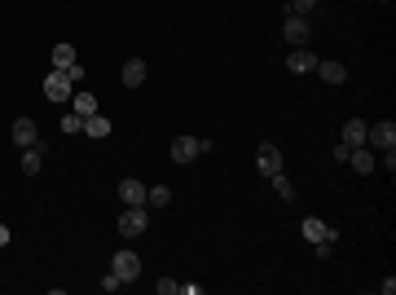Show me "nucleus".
<instances>
[{
	"label": "nucleus",
	"mask_w": 396,
	"mask_h": 295,
	"mask_svg": "<svg viewBox=\"0 0 396 295\" xmlns=\"http://www.w3.org/2000/svg\"><path fill=\"white\" fill-rule=\"evenodd\" d=\"M366 145L370 150H396V124L392 119H383V124H366Z\"/></svg>",
	"instance_id": "obj_1"
},
{
	"label": "nucleus",
	"mask_w": 396,
	"mask_h": 295,
	"mask_svg": "<svg viewBox=\"0 0 396 295\" xmlns=\"http://www.w3.org/2000/svg\"><path fill=\"white\" fill-rule=\"evenodd\" d=\"M110 273H119L124 282H137V277H141V256L128 251V247H119V251L110 256Z\"/></svg>",
	"instance_id": "obj_2"
},
{
	"label": "nucleus",
	"mask_w": 396,
	"mask_h": 295,
	"mask_svg": "<svg viewBox=\"0 0 396 295\" xmlns=\"http://www.w3.org/2000/svg\"><path fill=\"white\" fill-rule=\"evenodd\" d=\"M207 150H211V141H203V137H176L172 141V163H194Z\"/></svg>",
	"instance_id": "obj_3"
},
{
	"label": "nucleus",
	"mask_w": 396,
	"mask_h": 295,
	"mask_svg": "<svg viewBox=\"0 0 396 295\" xmlns=\"http://www.w3.org/2000/svg\"><path fill=\"white\" fill-rule=\"evenodd\" d=\"M9 137H13V145H22V150H44V141H40V128H36V119H13V128H9Z\"/></svg>",
	"instance_id": "obj_4"
},
{
	"label": "nucleus",
	"mask_w": 396,
	"mask_h": 295,
	"mask_svg": "<svg viewBox=\"0 0 396 295\" xmlns=\"http://www.w3.org/2000/svg\"><path fill=\"white\" fill-rule=\"evenodd\" d=\"M44 97H48V102H71V75L53 67L44 75Z\"/></svg>",
	"instance_id": "obj_5"
},
{
	"label": "nucleus",
	"mask_w": 396,
	"mask_h": 295,
	"mask_svg": "<svg viewBox=\"0 0 396 295\" xmlns=\"http://www.w3.org/2000/svg\"><path fill=\"white\" fill-rule=\"evenodd\" d=\"M145 229H150V211L145 207H128L119 216V234L124 238H137V234H145Z\"/></svg>",
	"instance_id": "obj_6"
},
{
	"label": "nucleus",
	"mask_w": 396,
	"mask_h": 295,
	"mask_svg": "<svg viewBox=\"0 0 396 295\" xmlns=\"http://www.w3.org/2000/svg\"><path fill=\"white\" fill-rule=\"evenodd\" d=\"M282 36H286V44H291V48H304V44H308V36H312V27H308V18H295V13H286Z\"/></svg>",
	"instance_id": "obj_7"
},
{
	"label": "nucleus",
	"mask_w": 396,
	"mask_h": 295,
	"mask_svg": "<svg viewBox=\"0 0 396 295\" xmlns=\"http://www.w3.org/2000/svg\"><path fill=\"white\" fill-rule=\"evenodd\" d=\"M256 168L264 172V176H273V172H282V150H277L273 141H264L260 150H256Z\"/></svg>",
	"instance_id": "obj_8"
},
{
	"label": "nucleus",
	"mask_w": 396,
	"mask_h": 295,
	"mask_svg": "<svg viewBox=\"0 0 396 295\" xmlns=\"http://www.w3.org/2000/svg\"><path fill=\"white\" fill-rule=\"evenodd\" d=\"M300 234H304L308 242H339V234H335V229H330L326 221H317V216H304Z\"/></svg>",
	"instance_id": "obj_9"
},
{
	"label": "nucleus",
	"mask_w": 396,
	"mask_h": 295,
	"mask_svg": "<svg viewBox=\"0 0 396 295\" xmlns=\"http://www.w3.org/2000/svg\"><path fill=\"white\" fill-rule=\"evenodd\" d=\"M286 71H291V75L317 71V53H308V48H291V53H286Z\"/></svg>",
	"instance_id": "obj_10"
},
{
	"label": "nucleus",
	"mask_w": 396,
	"mask_h": 295,
	"mask_svg": "<svg viewBox=\"0 0 396 295\" xmlns=\"http://www.w3.org/2000/svg\"><path fill=\"white\" fill-rule=\"evenodd\" d=\"M119 199L128 207H145V185L137 181V176H124V181H119Z\"/></svg>",
	"instance_id": "obj_11"
},
{
	"label": "nucleus",
	"mask_w": 396,
	"mask_h": 295,
	"mask_svg": "<svg viewBox=\"0 0 396 295\" xmlns=\"http://www.w3.org/2000/svg\"><path fill=\"white\" fill-rule=\"evenodd\" d=\"M119 79H124V88H141L145 84V62L141 58H128L124 71H119Z\"/></svg>",
	"instance_id": "obj_12"
},
{
	"label": "nucleus",
	"mask_w": 396,
	"mask_h": 295,
	"mask_svg": "<svg viewBox=\"0 0 396 295\" xmlns=\"http://www.w3.org/2000/svg\"><path fill=\"white\" fill-rule=\"evenodd\" d=\"M110 133H114V124L106 119L102 110H97V114H88V119H84V137H110Z\"/></svg>",
	"instance_id": "obj_13"
},
{
	"label": "nucleus",
	"mask_w": 396,
	"mask_h": 295,
	"mask_svg": "<svg viewBox=\"0 0 396 295\" xmlns=\"http://www.w3.org/2000/svg\"><path fill=\"white\" fill-rule=\"evenodd\" d=\"M348 163L366 176V172H374V150H370V145H357V150H348Z\"/></svg>",
	"instance_id": "obj_14"
},
{
	"label": "nucleus",
	"mask_w": 396,
	"mask_h": 295,
	"mask_svg": "<svg viewBox=\"0 0 396 295\" xmlns=\"http://www.w3.org/2000/svg\"><path fill=\"white\" fill-rule=\"evenodd\" d=\"M317 75L326 84H343V79H348V67H343V62H317Z\"/></svg>",
	"instance_id": "obj_15"
},
{
	"label": "nucleus",
	"mask_w": 396,
	"mask_h": 295,
	"mask_svg": "<svg viewBox=\"0 0 396 295\" xmlns=\"http://www.w3.org/2000/svg\"><path fill=\"white\" fill-rule=\"evenodd\" d=\"M343 145H352V150L366 145V119H348V124H343Z\"/></svg>",
	"instance_id": "obj_16"
},
{
	"label": "nucleus",
	"mask_w": 396,
	"mask_h": 295,
	"mask_svg": "<svg viewBox=\"0 0 396 295\" xmlns=\"http://www.w3.org/2000/svg\"><path fill=\"white\" fill-rule=\"evenodd\" d=\"M75 62H79V58H75V44H66V40H62V44H53V67H58V71L75 67Z\"/></svg>",
	"instance_id": "obj_17"
},
{
	"label": "nucleus",
	"mask_w": 396,
	"mask_h": 295,
	"mask_svg": "<svg viewBox=\"0 0 396 295\" xmlns=\"http://www.w3.org/2000/svg\"><path fill=\"white\" fill-rule=\"evenodd\" d=\"M269 185H273V194H277L282 203L295 199V185H291V176H286V172H273V176H269Z\"/></svg>",
	"instance_id": "obj_18"
},
{
	"label": "nucleus",
	"mask_w": 396,
	"mask_h": 295,
	"mask_svg": "<svg viewBox=\"0 0 396 295\" xmlns=\"http://www.w3.org/2000/svg\"><path fill=\"white\" fill-rule=\"evenodd\" d=\"M71 110L79 114V119H88V114H97V97L93 93H75L71 97Z\"/></svg>",
	"instance_id": "obj_19"
},
{
	"label": "nucleus",
	"mask_w": 396,
	"mask_h": 295,
	"mask_svg": "<svg viewBox=\"0 0 396 295\" xmlns=\"http://www.w3.org/2000/svg\"><path fill=\"white\" fill-rule=\"evenodd\" d=\"M40 168H44V150H36V145H31V150H22V172H27V176H40Z\"/></svg>",
	"instance_id": "obj_20"
},
{
	"label": "nucleus",
	"mask_w": 396,
	"mask_h": 295,
	"mask_svg": "<svg viewBox=\"0 0 396 295\" xmlns=\"http://www.w3.org/2000/svg\"><path fill=\"white\" fill-rule=\"evenodd\" d=\"M168 203H172V190H168V185L145 190V207H168Z\"/></svg>",
	"instance_id": "obj_21"
},
{
	"label": "nucleus",
	"mask_w": 396,
	"mask_h": 295,
	"mask_svg": "<svg viewBox=\"0 0 396 295\" xmlns=\"http://www.w3.org/2000/svg\"><path fill=\"white\" fill-rule=\"evenodd\" d=\"M62 133H66V137H79V133H84V119H79L75 110H71V114H62Z\"/></svg>",
	"instance_id": "obj_22"
},
{
	"label": "nucleus",
	"mask_w": 396,
	"mask_h": 295,
	"mask_svg": "<svg viewBox=\"0 0 396 295\" xmlns=\"http://www.w3.org/2000/svg\"><path fill=\"white\" fill-rule=\"evenodd\" d=\"M312 9H317V0H286V13H295V18H308Z\"/></svg>",
	"instance_id": "obj_23"
},
{
	"label": "nucleus",
	"mask_w": 396,
	"mask_h": 295,
	"mask_svg": "<svg viewBox=\"0 0 396 295\" xmlns=\"http://www.w3.org/2000/svg\"><path fill=\"white\" fill-rule=\"evenodd\" d=\"M119 287H128L119 273H106V277H102V291H119Z\"/></svg>",
	"instance_id": "obj_24"
},
{
	"label": "nucleus",
	"mask_w": 396,
	"mask_h": 295,
	"mask_svg": "<svg viewBox=\"0 0 396 295\" xmlns=\"http://www.w3.org/2000/svg\"><path fill=\"white\" fill-rule=\"evenodd\" d=\"M176 291H180L176 277H163V282H159V295H176Z\"/></svg>",
	"instance_id": "obj_25"
},
{
	"label": "nucleus",
	"mask_w": 396,
	"mask_h": 295,
	"mask_svg": "<svg viewBox=\"0 0 396 295\" xmlns=\"http://www.w3.org/2000/svg\"><path fill=\"white\" fill-rule=\"evenodd\" d=\"M0 247H9V225H0Z\"/></svg>",
	"instance_id": "obj_26"
},
{
	"label": "nucleus",
	"mask_w": 396,
	"mask_h": 295,
	"mask_svg": "<svg viewBox=\"0 0 396 295\" xmlns=\"http://www.w3.org/2000/svg\"><path fill=\"white\" fill-rule=\"evenodd\" d=\"M383 5H392V0H383Z\"/></svg>",
	"instance_id": "obj_27"
}]
</instances>
